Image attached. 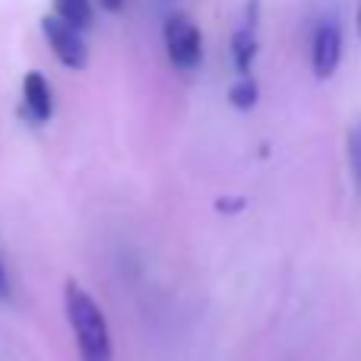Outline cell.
Here are the masks:
<instances>
[{"label":"cell","mask_w":361,"mask_h":361,"mask_svg":"<svg viewBox=\"0 0 361 361\" xmlns=\"http://www.w3.org/2000/svg\"><path fill=\"white\" fill-rule=\"evenodd\" d=\"M63 311H67L70 330H73L80 361H114L111 330L102 314L99 301L86 292L76 279H67L63 286Z\"/></svg>","instance_id":"1"},{"label":"cell","mask_w":361,"mask_h":361,"mask_svg":"<svg viewBox=\"0 0 361 361\" xmlns=\"http://www.w3.org/2000/svg\"><path fill=\"white\" fill-rule=\"evenodd\" d=\"M165 51L178 70H197L203 61V35L197 23L184 13H171L165 19Z\"/></svg>","instance_id":"2"},{"label":"cell","mask_w":361,"mask_h":361,"mask_svg":"<svg viewBox=\"0 0 361 361\" xmlns=\"http://www.w3.org/2000/svg\"><path fill=\"white\" fill-rule=\"evenodd\" d=\"M42 35H44L48 48L54 51V57L63 63V67H70V70H86V63H89V48H86L82 35L73 29V25H67L63 19H57L54 13H48V16H42Z\"/></svg>","instance_id":"3"},{"label":"cell","mask_w":361,"mask_h":361,"mask_svg":"<svg viewBox=\"0 0 361 361\" xmlns=\"http://www.w3.org/2000/svg\"><path fill=\"white\" fill-rule=\"evenodd\" d=\"M343 61V35L336 23H320L311 38V70L317 80H330Z\"/></svg>","instance_id":"4"},{"label":"cell","mask_w":361,"mask_h":361,"mask_svg":"<svg viewBox=\"0 0 361 361\" xmlns=\"http://www.w3.org/2000/svg\"><path fill=\"white\" fill-rule=\"evenodd\" d=\"M257 13H260V4H257V0H247L244 23L238 25L235 35H231V61H235L238 76H247L250 67H254V57H257Z\"/></svg>","instance_id":"5"},{"label":"cell","mask_w":361,"mask_h":361,"mask_svg":"<svg viewBox=\"0 0 361 361\" xmlns=\"http://www.w3.org/2000/svg\"><path fill=\"white\" fill-rule=\"evenodd\" d=\"M23 111L32 124H48L54 114V95H51L48 80L38 70H29L23 76Z\"/></svg>","instance_id":"6"},{"label":"cell","mask_w":361,"mask_h":361,"mask_svg":"<svg viewBox=\"0 0 361 361\" xmlns=\"http://www.w3.org/2000/svg\"><path fill=\"white\" fill-rule=\"evenodd\" d=\"M51 6H54V16L73 25L76 32L92 25V0H51Z\"/></svg>","instance_id":"7"},{"label":"cell","mask_w":361,"mask_h":361,"mask_svg":"<svg viewBox=\"0 0 361 361\" xmlns=\"http://www.w3.org/2000/svg\"><path fill=\"white\" fill-rule=\"evenodd\" d=\"M257 99H260V89H257V82L250 73L241 76V80L228 89V102H231V108H238V111H250V108L257 105Z\"/></svg>","instance_id":"8"},{"label":"cell","mask_w":361,"mask_h":361,"mask_svg":"<svg viewBox=\"0 0 361 361\" xmlns=\"http://www.w3.org/2000/svg\"><path fill=\"white\" fill-rule=\"evenodd\" d=\"M349 159H352V175H355V184L361 190V127L349 130Z\"/></svg>","instance_id":"9"},{"label":"cell","mask_w":361,"mask_h":361,"mask_svg":"<svg viewBox=\"0 0 361 361\" xmlns=\"http://www.w3.org/2000/svg\"><path fill=\"white\" fill-rule=\"evenodd\" d=\"M247 209V200L244 197H219L216 200V212H222V216H238V212Z\"/></svg>","instance_id":"10"},{"label":"cell","mask_w":361,"mask_h":361,"mask_svg":"<svg viewBox=\"0 0 361 361\" xmlns=\"http://www.w3.org/2000/svg\"><path fill=\"white\" fill-rule=\"evenodd\" d=\"M6 295H10V276H6V267L0 260V298H6Z\"/></svg>","instance_id":"11"},{"label":"cell","mask_w":361,"mask_h":361,"mask_svg":"<svg viewBox=\"0 0 361 361\" xmlns=\"http://www.w3.org/2000/svg\"><path fill=\"white\" fill-rule=\"evenodd\" d=\"M99 4L105 6V10H114V13H118L121 6H124V0H99Z\"/></svg>","instance_id":"12"},{"label":"cell","mask_w":361,"mask_h":361,"mask_svg":"<svg viewBox=\"0 0 361 361\" xmlns=\"http://www.w3.org/2000/svg\"><path fill=\"white\" fill-rule=\"evenodd\" d=\"M358 38H361V6H358Z\"/></svg>","instance_id":"13"}]
</instances>
